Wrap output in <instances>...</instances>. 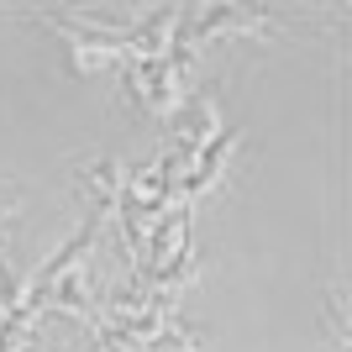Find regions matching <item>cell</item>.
<instances>
[{"mask_svg":"<svg viewBox=\"0 0 352 352\" xmlns=\"http://www.w3.org/2000/svg\"><path fill=\"white\" fill-rule=\"evenodd\" d=\"M132 89L137 100L147 105V111H158V116H168V111H179V100H184V63L168 53V58H137L132 63Z\"/></svg>","mask_w":352,"mask_h":352,"instance_id":"obj_1","label":"cell"},{"mask_svg":"<svg viewBox=\"0 0 352 352\" xmlns=\"http://www.w3.org/2000/svg\"><path fill=\"white\" fill-rule=\"evenodd\" d=\"M43 21H53V16H43ZM53 32H58L63 43H69L74 53V69H105V63H126L132 58V47L126 43H111V37H85V32H69L63 21H53Z\"/></svg>","mask_w":352,"mask_h":352,"instance_id":"obj_2","label":"cell"},{"mask_svg":"<svg viewBox=\"0 0 352 352\" xmlns=\"http://www.w3.org/2000/svg\"><path fill=\"white\" fill-rule=\"evenodd\" d=\"M221 32H263L258 11H236V6H216L195 21V37H221Z\"/></svg>","mask_w":352,"mask_h":352,"instance_id":"obj_3","label":"cell"},{"mask_svg":"<svg viewBox=\"0 0 352 352\" xmlns=\"http://www.w3.org/2000/svg\"><path fill=\"white\" fill-rule=\"evenodd\" d=\"M232 153H236V137L216 142V147H210V158H200V163H195V174H190V184H184V190H190V195H206L210 184L221 179V168L232 163Z\"/></svg>","mask_w":352,"mask_h":352,"instance_id":"obj_4","label":"cell"},{"mask_svg":"<svg viewBox=\"0 0 352 352\" xmlns=\"http://www.w3.org/2000/svg\"><path fill=\"white\" fill-rule=\"evenodd\" d=\"M85 179H89V190H95V200H100L105 216H111V210H121V168H116L111 158L95 163V168H85Z\"/></svg>","mask_w":352,"mask_h":352,"instance_id":"obj_5","label":"cell"}]
</instances>
